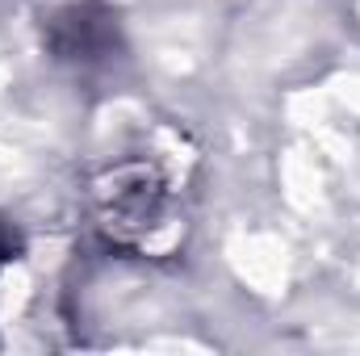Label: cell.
Instances as JSON below:
<instances>
[{
	"label": "cell",
	"instance_id": "6da1fadb",
	"mask_svg": "<svg viewBox=\"0 0 360 356\" xmlns=\"http://www.w3.org/2000/svg\"><path fill=\"white\" fill-rule=\"evenodd\" d=\"M13 248H17V243H13V235H8V231L0 227V268L8 265V256H13Z\"/></svg>",
	"mask_w": 360,
	"mask_h": 356
}]
</instances>
